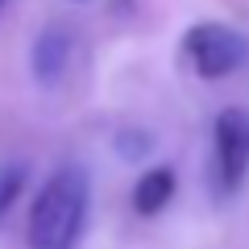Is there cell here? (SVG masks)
<instances>
[{
  "mask_svg": "<svg viewBox=\"0 0 249 249\" xmlns=\"http://www.w3.org/2000/svg\"><path fill=\"white\" fill-rule=\"evenodd\" d=\"M21 187H25V162H0V220L17 204Z\"/></svg>",
  "mask_w": 249,
  "mask_h": 249,
  "instance_id": "obj_6",
  "label": "cell"
},
{
  "mask_svg": "<svg viewBox=\"0 0 249 249\" xmlns=\"http://www.w3.org/2000/svg\"><path fill=\"white\" fill-rule=\"evenodd\" d=\"M175 191H178L175 170H170V166H154V170H145V175L137 178V187H133V208H137L142 216H158L162 208L175 199Z\"/></svg>",
  "mask_w": 249,
  "mask_h": 249,
  "instance_id": "obj_5",
  "label": "cell"
},
{
  "mask_svg": "<svg viewBox=\"0 0 249 249\" xmlns=\"http://www.w3.org/2000/svg\"><path fill=\"white\" fill-rule=\"evenodd\" d=\"M183 54L187 62L196 67L199 79H224L249 58V42L237 29L220 25V21H199V25L187 29L183 37Z\"/></svg>",
  "mask_w": 249,
  "mask_h": 249,
  "instance_id": "obj_2",
  "label": "cell"
},
{
  "mask_svg": "<svg viewBox=\"0 0 249 249\" xmlns=\"http://www.w3.org/2000/svg\"><path fill=\"white\" fill-rule=\"evenodd\" d=\"M249 178V112L224 108L216 116V183L220 196H237Z\"/></svg>",
  "mask_w": 249,
  "mask_h": 249,
  "instance_id": "obj_3",
  "label": "cell"
},
{
  "mask_svg": "<svg viewBox=\"0 0 249 249\" xmlns=\"http://www.w3.org/2000/svg\"><path fill=\"white\" fill-rule=\"evenodd\" d=\"M91 187L79 166H58L29 208V249H75L88 224Z\"/></svg>",
  "mask_w": 249,
  "mask_h": 249,
  "instance_id": "obj_1",
  "label": "cell"
},
{
  "mask_svg": "<svg viewBox=\"0 0 249 249\" xmlns=\"http://www.w3.org/2000/svg\"><path fill=\"white\" fill-rule=\"evenodd\" d=\"M71 46L75 42H71V29L67 25H46L34 37V46H29V71H34V79L42 88H54L67 75V67H71Z\"/></svg>",
  "mask_w": 249,
  "mask_h": 249,
  "instance_id": "obj_4",
  "label": "cell"
},
{
  "mask_svg": "<svg viewBox=\"0 0 249 249\" xmlns=\"http://www.w3.org/2000/svg\"><path fill=\"white\" fill-rule=\"evenodd\" d=\"M0 4H4V0H0Z\"/></svg>",
  "mask_w": 249,
  "mask_h": 249,
  "instance_id": "obj_7",
  "label": "cell"
}]
</instances>
